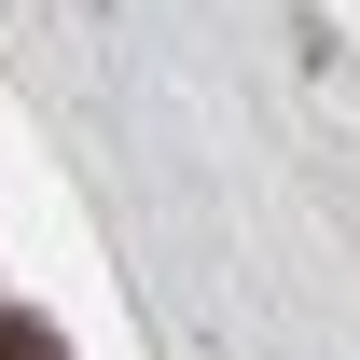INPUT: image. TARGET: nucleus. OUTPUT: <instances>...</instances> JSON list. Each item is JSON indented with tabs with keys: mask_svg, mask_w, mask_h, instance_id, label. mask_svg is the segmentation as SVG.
<instances>
[{
	"mask_svg": "<svg viewBox=\"0 0 360 360\" xmlns=\"http://www.w3.org/2000/svg\"><path fill=\"white\" fill-rule=\"evenodd\" d=\"M0 360H56V333L42 319H0Z\"/></svg>",
	"mask_w": 360,
	"mask_h": 360,
	"instance_id": "nucleus-1",
	"label": "nucleus"
}]
</instances>
